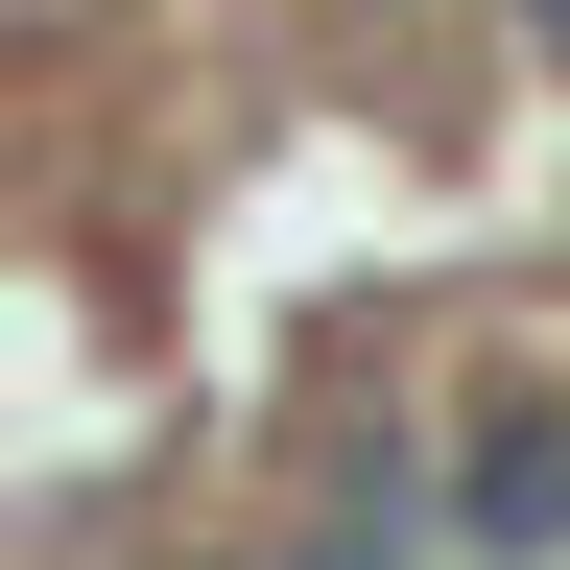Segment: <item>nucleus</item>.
Listing matches in <instances>:
<instances>
[]
</instances>
